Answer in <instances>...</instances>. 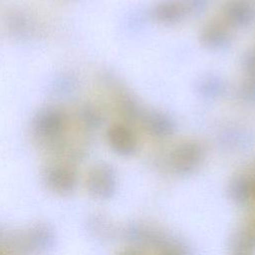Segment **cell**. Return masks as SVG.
Segmentation results:
<instances>
[{
	"instance_id": "obj_1",
	"label": "cell",
	"mask_w": 255,
	"mask_h": 255,
	"mask_svg": "<svg viewBox=\"0 0 255 255\" xmlns=\"http://www.w3.org/2000/svg\"><path fill=\"white\" fill-rule=\"evenodd\" d=\"M67 127L65 114L54 107L44 108L35 116L32 128L35 133L44 139H58Z\"/></svg>"
},
{
	"instance_id": "obj_2",
	"label": "cell",
	"mask_w": 255,
	"mask_h": 255,
	"mask_svg": "<svg viewBox=\"0 0 255 255\" xmlns=\"http://www.w3.org/2000/svg\"><path fill=\"white\" fill-rule=\"evenodd\" d=\"M203 160V148L196 141H184L178 144L170 154L172 168L181 174L194 171Z\"/></svg>"
},
{
	"instance_id": "obj_3",
	"label": "cell",
	"mask_w": 255,
	"mask_h": 255,
	"mask_svg": "<svg viewBox=\"0 0 255 255\" xmlns=\"http://www.w3.org/2000/svg\"><path fill=\"white\" fill-rule=\"evenodd\" d=\"M231 40L228 25L223 21L211 20L200 31L199 41L207 49L220 50L225 48Z\"/></svg>"
},
{
	"instance_id": "obj_4",
	"label": "cell",
	"mask_w": 255,
	"mask_h": 255,
	"mask_svg": "<svg viewBox=\"0 0 255 255\" xmlns=\"http://www.w3.org/2000/svg\"><path fill=\"white\" fill-rule=\"evenodd\" d=\"M189 12L188 0H162L154 6L152 15L157 22L170 25L182 20Z\"/></svg>"
},
{
	"instance_id": "obj_5",
	"label": "cell",
	"mask_w": 255,
	"mask_h": 255,
	"mask_svg": "<svg viewBox=\"0 0 255 255\" xmlns=\"http://www.w3.org/2000/svg\"><path fill=\"white\" fill-rule=\"evenodd\" d=\"M108 140L112 148L119 154L130 155L137 146L134 133L124 125H114L108 130Z\"/></svg>"
},
{
	"instance_id": "obj_6",
	"label": "cell",
	"mask_w": 255,
	"mask_h": 255,
	"mask_svg": "<svg viewBox=\"0 0 255 255\" xmlns=\"http://www.w3.org/2000/svg\"><path fill=\"white\" fill-rule=\"evenodd\" d=\"M223 19L228 26L245 27L254 18L252 7L245 1L232 0L223 7Z\"/></svg>"
},
{
	"instance_id": "obj_7",
	"label": "cell",
	"mask_w": 255,
	"mask_h": 255,
	"mask_svg": "<svg viewBox=\"0 0 255 255\" xmlns=\"http://www.w3.org/2000/svg\"><path fill=\"white\" fill-rule=\"evenodd\" d=\"M142 116V122L146 130L158 137L168 136L175 129L173 119L159 111H148Z\"/></svg>"
},
{
	"instance_id": "obj_8",
	"label": "cell",
	"mask_w": 255,
	"mask_h": 255,
	"mask_svg": "<svg viewBox=\"0 0 255 255\" xmlns=\"http://www.w3.org/2000/svg\"><path fill=\"white\" fill-rule=\"evenodd\" d=\"M243 68L245 79L240 88V94L246 101H255V48L244 57Z\"/></svg>"
},
{
	"instance_id": "obj_9",
	"label": "cell",
	"mask_w": 255,
	"mask_h": 255,
	"mask_svg": "<svg viewBox=\"0 0 255 255\" xmlns=\"http://www.w3.org/2000/svg\"><path fill=\"white\" fill-rule=\"evenodd\" d=\"M252 186L249 180L244 176L235 177L229 186L230 197L237 203L246 202L251 194Z\"/></svg>"
},
{
	"instance_id": "obj_10",
	"label": "cell",
	"mask_w": 255,
	"mask_h": 255,
	"mask_svg": "<svg viewBox=\"0 0 255 255\" xmlns=\"http://www.w3.org/2000/svg\"><path fill=\"white\" fill-rule=\"evenodd\" d=\"M79 120L87 128H97L101 125L103 118L99 111L93 106H83L79 111Z\"/></svg>"
},
{
	"instance_id": "obj_11",
	"label": "cell",
	"mask_w": 255,
	"mask_h": 255,
	"mask_svg": "<svg viewBox=\"0 0 255 255\" xmlns=\"http://www.w3.org/2000/svg\"><path fill=\"white\" fill-rule=\"evenodd\" d=\"M223 89V84H221L217 79L214 78H208L204 80L200 84L199 91L208 97H213V96H218Z\"/></svg>"
},
{
	"instance_id": "obj_12",
	"label": "cell",
	"mask_w": 255,
	"mask_h": 255,
	"mask_svg": "<svg viewBox=\"0 0 255 255\" xmlns=\"http://www.w3.org/2000/svg\"><path fill=\"white\" fill-rule=\"evenodd\" d=\"M160 255H184V253L179 248L170 246V247L164 248Z\"/></svg>"
},
{
	"instance_id": "obj_13",
	"label": "cell",
	"mask_w": 255,
	"mask_h": 255,
	"mask_svg": "<svg viewBox=\"0 0 255 255\" xmlns=\"http://www.w3.org/2000/svg\"><path fill=\"white\" fill-rule=\"evenodd\" d=\"M124 255H138V254H136L134 252H128V253H125Z\"/></svg>"
},
{
	"instance_id": "obj_14",
	"label": "cell",
	"mask_w": 255,
	"mask_h": 255,
	"mask_svg": "<svg viewBox=\"0 0 255 255\" xmlns=\"http://www.w3.org/2000/svg\"><path fill=\"white\" fill-rule=\"evenodd\" d=\"M234 255H249V253H242V252H236Z\"/></svg>"
},
{
	"instance_id": "obj_15",
	"label": "cell",
	"mask_w": 255,
	"mask_h": 255,
	"mask_svg": "<svg viewBox=\"0 0 255 255\" xmlns=\"http://www.w3.org/2000/svg\"><path fill=\"white\" fill-rule=\"evenodd\" d=\"M252 190H253L254 195H255V181H254V183H253V185H252Z\"/></svg>"
}]
</instances>
